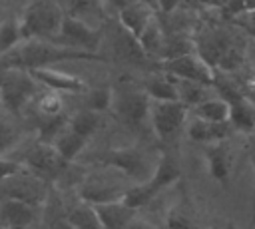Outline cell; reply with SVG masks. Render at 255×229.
Wrapping results in <instances>:
<instances>
[{
  "label": "cell",
  "mask_w": 255,
  "mask_h": 229,
  "mask_svg": "<svg viewBox=\"0 0 255 229\" xmlns=\"http://www.w3.org/2000/svg\"><path fill=\"white\" fill-rule=\"evenodd\" d=\"M18 20H20L22 40L28 38L54 40L64 20V12L54 0H32Z\"/></svg>",
  "instance_id": "5"
},
{
  "label": "cell",
  "mask_w": 255,
  "mask_h": 229,
  "mask_svg": "<svg viewBox=\"0 0 255 229\" xmlns=\"http://www.w3.org/2000/svg\"><path fill=\"white\" fill-rule=\"evenodd\" d=\"M114 54L126 62H137L141 64L143 60H147V56L143 54L139 42L135 36H131L120 22L116 26V34H114Z\"/></svg>",
  "instance_id": "19"
},
{
  "label": "cell",
  "mask_w": 255,
  "mask_h": 229,
  "mask_svg": "<svg viewBox=\"0 0 255 229\" xmlns=\"http://www.w3.org/2000/svg\"><path fill=\"white\" fill-rule=\"evenodd\" d=\"M94 209L104 229H126L128 223L135 217V209L126 205L122 199L108 203H94Z\"/></svg>",
  "instance_id": "16"
},
{
  "label": "cell",
  "mask_w": 255,
  "mask_h": 229,
  "mask_svg": "<svg viewBox=\"0 0 255 229\" xmlns=\"http://www.w3.org/2000/svg\"><path fill=\"white\" fill-rule=\"evenodd\" d=\"M36 112L40 117H52V115H62L64 114V102L60 98V94L56 92H38L36 98Z\"/></svg>",
  "instance_id": "29"
},
{
  "label": "cell",
  "mask_w": 255,
  "mask_h": 229,
  "mask_svg": "<svg viewBox=\"0 0 255 229\" xmlns=\"http://www.w3.org/2000/svg\"><path fill=\"white\" fill-rule=\"evenodd\" d=\"M4 74H6V68L0 64V84H2V80H4Z\"/></svg>",
  "instance_id": "41"
},
{
  "label": "cell",
  "mask_w": 255,
  "mask_h": 229,
  "mask_svg": "<svg viewBox=\"0 0 255 229\" xmlns=\"http://www.w3.org/2000/svg\"><path fill=\"white\" fill-rule=\"evenodd\" d=\"M195 112V117H201L205 121H215V123H221V121H229V104L223 100V98H207L203 100L201 104H197L193 108Z\"/></svg>",
  "instance_id": "26"
},
{
  "label": "cell",
  "mask_w": 255,
  "mask_h": 229,
  "mask_svg": "<svg viewBox=\"0 0 255 229\" xmlns=\"http://www.w3.org/2000/svg\"><path fill=\"white\" fill-rule=\"evenodd\" d=\"M149 96L143 92V88L135 86H120V90L112 88V106L110 112L114 117L126 125L131 131H139L145 127V121L149 119Z\"/></svg>",
  "instance_id": "4"
},
{
  "label": "cell",
  "mask_w": 255,
  "mask_h": 229,
  "mask_svg": "<svg viewBox=\"0 0 255 229\" xmlns=\"http://www.w3.org/2000/svg\"><path fill=\"white\" fill-rule=\"evenodd\" d=\"M205 155H207V167H209L211 177L215 181L227 185V181L231 177V167H233V153L227 147V143L225 141L207 143Z\"/></svg>",
  "instance_id": "15"
},
{
  "label": "cell",
  "mask_w": 255,
  "mask_h": 229,
  "mask_svg": "<svg viewBox=\"0 0 255 229\" xmlns=\"http://www.w3.org/2000/svg\"><path fill=\"white\" fill-rule=\"evenodd\" d=\"M94 161H98L104 167H114L120 169L126 177L135 179L137 183H143L151 177L149 171V161L145 153L137 147H114L106 149L98 155H94Z\"/></svg>",
  "instance_id": "7"
},
{
  "label": "cell",
  "mask_w": 255,
  "mask_h": 229,
  "mask_svg": "<svg viewBox=\"0 0 255 229\" xmlns=\"http://www.w3.org/2000/svg\"><path fill=\"white\" fill-rule=\"evenodd\" d=\"M0 229H2V227H0Z\"/></svg>",
  "instance_id": "46"
},
{
  "label": "cell",
  "mask_w": 255,
  "mask_h": 229,
  "mask_svg": "<svg viewBox=\"0 0 255 229\" xmlns=\"http://www.w3.org/2000/svg\"><path fill=\"white\" fill-rule=\"evenodd\" d=\"M66 217H68V221L72 223L74 229H104L94 205L88 203V201H80V203L72 205L68 209Z\"/></svg>",
  "instance_id": "25"
},
{
  "label": "cell",
  "mask_w": 255,
  "mask_h": 229,
  "mask_svg": "<svg viewBox=\"0 0 255 229\" xmlns=\"http://www.w3.org/2000/svg\"><path fill=\"white\" fill-rule=\"evenodd\" d=\"M38 209L32 203H26L16 197H4L0 201V227L12 229V227H28L34 225L38 219Z\"/></svg>",
  "instance_id": "13"
},
{
  "label": "cell",
  "mask_w": 255,
  "mask_h": 229,
  "mask_svg": "<svg viewBox=\"0 0 255 229\" xmlns=\"http://www.w3.org/2000/svg\"><path fill=\"white\" fill-rule=\"evenodd\" d=\"M128 189V187H126ZM126 189H120L114 183H102V181H86L80 187V199L88 203H108V201H118L126 193Z\"/></svg>",
  "instance_id": "20"
},
{
  "label": "cell",
  "mask_w": 255,
  "mask_h": 229,
  "mask_svg": "<svg viewBox=\"0 0 255 229\" xmlns=\"http://www.w3.org/2000/svg\"><path fill=\"white\" fill-rule=\"evenodd\" d=\"M137 42H139V46H141V50L147 58H159L161 60L163 46H165V30L159 24L157 16L145 26V30L139 34Z\"/></svg>",
  "instance_id": "21"
},
{
  "label": "cell",
  "mask_w": 255,
  "mask_h": 229,
  "mask_svg": "<svg viewBox=\"0 0 255 229\" xmlns=\"http://www.w3.org/2000/svg\"><path fill=\"white\" fill-rule=\"evenodd\" d=\"M110 2H112V4H114V6L118 8V10H120V8L128 6V4H129V2H133V0H110Z\"/></svg>",
  "instance_id": "40"
},
{
  "label": "cell",
  "mask_w": 255,
  "mask_h": 229,
  "mask_svg": "<svg viewBox=\"0 0 255 229\" xmlns=\"http://www.w3.org/2000/svg\"><path fill=\"white\" fill-rule=\"evenodd\" d=\"M48 229H74V227H72V223L68 221V217H66L64 213H58V215L50 217Z\"/></svg>",
  "instance_id": "36"
},
{
  "label": "cell",
  "mask_w": 255,
  "mask_h": 229,
  "mask_svg": "<svg viewBox=\"0 0 255 229\" xmlns=\"http://www.w3.org/2000/svg\"><path fill=\"white\" fill-rule=\"evenodd\" d=\"M28 72L34 76V80L40 84V88H46V90L56 92V94H72V96H78V94H84L88 90V84L80 76L54 70L52 66L34 68V70H28Z\"/></svg>",
  "instance_id": "12"
},
{
  "label": "cell",
  "mask_w": 255,
  "mask_h": 229,
  "mask_svg": "<svg viewBox=\"0 0 255 229\" xmlns=\"http://www.w3.org/2000/svg\"><path fill=\"white\" fill-rule=\"evenodd\" d=\"M22 169H24V167H22L20 161H16V159H8V157H4V155L0 153V181L12 177V175H16V173H20Z\"/></svg>",
  "instance_id": "34"
},
{
  "label": "cell",
  "mask_w": 255,
  "mask_h": 229,
  "mask_svg": "<svg viewBox=\"0 0 255 229\" xmlns=\"http://www.w3.org/2000/svg\"><path fill=\"white\" fill-rule=\"evenodd\" d=\"M12 229H32V225H28V227H12Z\"/></svg>",
  "instance_id": "42"
},
{
  "label": "cell",
  "mask_w": 255,
  "mask_h": 229,
  "mask_svg": "<svg viewBox=\"0 0 255 229\" xmlns=\"http://www.w3.org/2000/svg\"><path fill=\"white\" fill-rule=\"evenodd\" d=\"M217 2H219V6H221V4H223V2H225V0H217Z\"/></svg>",
  "instance_id": "44"
},
{
  "label": "cell",
  "mask_w": 255,
  "mask_h": 229,
  "mask_svg": "<svg viewBox=\"0 0 255 229\" xmlns=\"http://www.w3.org/2000/svg\"><path fill=\"white\" fill-rule=\"evenodd\" d=\"M2 18H4V16H2V14H0V22H2Z\"/></svg>",
  "instance_id": "45"
},
{
  "label": "cell",
  "mask_w": 255,
  "mask_h": 229,
  "mask_svg": "<svg viewBox=\"0 0 255 229\" xmlns=\"http://www.w3.org/2000/svg\"><path fill=\"white\" fill-rule=\"evenodd\" d=\"M143 92L149 96V100H177V90H175V82L169 74L161 72L151 76L145 84H143Z\"/></svg>",
  "instance_id": "27"
},
{
  "label": "cell",
  "mask_w": 255,
  "mask_h": 229,
  "mask_svg": "<svg viewBox=\"0 0 255 229\" xmlns=\"http://www.w3.org/2000/svg\"><path fill=\"white\" fill-rule=\"evenodd\" d=\"M86 104L84 108L96 110V112H110L112 106V88L110 86H100V88H88L86 92Z\"/></svg>",
  "instance_id": "30"
},
{
  "label": "cell",
  "mask_w": 255,
  "mask_h": 229,
  "mask_svg": "<svg viewBox=\"0 0 255 229\" xmlns=\"http://www.w3.org/2000/svg\"><path fill=\"white\" fill-rule=\"evenodd\" d=\"M22 42L20 20L16 16H6L0 22V54L12 50L16 44Z\"/></svg>",
  "instance_id": "28"
},
{
  "label": "cell",
  "mask_w": 255,
  "mask_h": 229,
  "mask_svg": "<svg viewBox=\"0 0 255 229\" xmlns=\"http://www.w3.org/2000/svg\"><path fill=\"white\" fill-rule=\"evenodd\" d=\"M241 20V26L251 34V36H255V10H251V12H247V14H243V16H239Z\"/></svg>",
  "instance_id": "38"
},
{
  "label": "cell",
  "mask_w": 255,
  "mask_h": 229,
  "mask_svg": "<svg viewBox=\"0 0 255 229\" xmlns=\"http://www.w3.org/2000/svg\"><path fill=\"white\" fill-rule=\"evenodd\" d=\"M165 229H201L191 217H187L179 209H171L165 215Z\"/></svg>",
  "instance_id": "32"
},
{
  "label": "cell",
  "mask_w": 255,
  "mask_h": 229,
  "mask_svg": "<svg viewBox=\"0 0 255 229\" xmlns=\"http://www.w3.org/2000/svg\"><path fill=\"white\" fill-rule=\"evenodd\" d=\"M153 4H155V10H157V12H161V14H171V12H175V10L183 4V0H153Z\"/></svg>",
  "instance_id": "35"
},
{
  "label": "cell",
  "mask_w": 255,
  "mask_h": 229,
  "mask_svg": "<svg viewBox=\"0 0 255 229\" xmlns=\"http://www.w3.org/2000/svg\"><path fill=\"white\" fill-rule=\"evenodd\" d=\"M159 68L173 78L193 80V82H201L207 86L213 84V76H215V70L197 52H187V54H181L175 58L161 60Z\"/></svg>",
  "instance_id": "11"
},
{
  "label": "cell",
  "mask_w": 255,
  "mask_h": 229,
  "mask_svg": "<svg viewBox=\"0 0 255 229\" xmlns=\"http://www.w3.org/2000/svg\"><path fill=\"white\" fill-rule=\"evenodd\" d=\"M54 42L68 46V48H76V50L98 52L100 42H102V30L88 26L78 16L64 14V20L60 24V30H58V36L54 38Z\"/></svg>",
  "instance_id": "10"
},
{
  "label": "cell",
  "mask_w": 255,
  "mask_h": 229,
  "mask_svg": "<svg viewBox=\"0 0 255 229\" xmlns=\"http://www.w3.org/2000/svg\"><path fill=\"white\" fill-rule=\"evenodd\" d=\"M233 127L229 121H205L201 117H193L187 125V133L191 139L201 141V143H215V141H225L231 135Z\"/></svg>",
  "instance_id": "17"
},
{
  "label": "cell",
  "mask_w": 255,
  "mask_h": 229,
  "mask_svg": "<svg viewBox=\"0 0 255 229\" xmlns=\"http://www.w3.org/2000/svg\"><path fill=\"white\" fill-rule=\"evenodd\" d=\"M20 163H22L24 171H28V173H32V175H36V177H40L44 181L56 179L70 165L58 153L54 143H48V141H36L26 151V155H24V159Z\"/></svg>",
  "instance_id": "8"
},
{
  "label": "cell",
  "mask_w": 255,
  "mask_h": 229,
  "mask_svg": "<svg viewBox=\"0 0 255 229\" xmlns=\"http://www.w3.org/2000/svg\"><path fill=\"white\" fill-rule=\"evenodd\" d=\"M173 82H175V90H177V100L181 104H185L187 108H195L203 100L211 98L209 94H211L213 88L207 86V84L193 82V80H181V78H173Z\"/></svg>",
  "instance_id": "23"
},
{
  "label": "cell",
  "mask_w": 255,
  "mask_h": 229,
  "mask_svg": "<svg viewBox=\"0 0 255 229\" xmlns=\"http://www.w3.org/2000/svg\"><path fill=\"white\" fill-rule=\"evenodd\" d=\"M126 229H155L151 223H147V221H143V219H137V217H133L129 223H128V227Z\"/></svg>",
  "instance_id": "39"
},
{
  "label": "cell",
  "mask_w": 255,
  "mask_h": 229,
  "mask_svg": "<svg viewBox=\"0 0 255 229\" xmlns=\"http://www.w3.org/2000/svg\"><path fill=\"white\" fill-rule=\"evenodd\" d=\"M86 145H88V139L82 137L80 133L72 131L70 127H66V129L54 139V147L58 149V153H60L68 163H72V161L86 149Z\"/></svg>",
  "instance_id": "24"
},
{
  "label": "cell",
  "mask_w": 255,
  "mask_h": 229,
  "mask_svg": "<svg viewBox=\"0 0 255 229\" xmlns=\"http://www.w3.org/2000/svg\"><path fill=\"white\" fill-rule=\"evenodd\" d=\"M98 52H86L62 46L54 40L44 38H28L16 44L12 50L0 54V64L4 68H18V70H34L52 66L66 60H100Z\"/></svg>",
  "instance_id": "1"
},
{
  "label": "cell",
  "mask_w": 255,
  "mask_h": 229,
  "mask_svg": "<svg viewBox=\"0 0 255 229\" xmlns=\"http://www.w3.org/2000/svg\"><path fill=\"white\" fill-rule=\"evenodd\" d=\"M221 10L229 18H239V16L255 10V0H225L221 4Z\"/></svg>",
  "instance_id": "33"
},
{
  "label": "cell",
  "mask_w": 255,
  "mask_h": 229,
  "mask_svg": "<svg viewBox=\"0 0 255 229\" xmlns=\"http://www.w3.org/2000/svg\"><path fill=\"white\" fill-rule=\"evenodd\" d=\"M102 121H104V114L102 112H96V110H90V108H82L72 117H68V127L72 131L80 133L82 137L90 139L102 127Z\"/></svg>",
  "instance_id": "22"
},
{
  "label": "cell",
  "mask_w": 255,
  "mask_h": 229,
  "mask_svg": "<svg viewBox=\"0 0 255 229\" xmlns=\"http://www.w3.org/2000/svg\"><path fill=\"white\" fill-rule=\"evenodd\" d=\"M195 52L215 70V72H225L231 74L245 62V48L243 44L231 36L229 32L223 30H209L205 32L197 44Z\"/></svg>",
  "instance_id": "2"
},
{
  "label": "cell",
  "mask_w": 255,
  "mask_h": 229,
  "mask_svg": "<svg viewBox=\"0 0 255 229\" xmlns=\"http://www.w3.org/2000/svg\"><path fill=\"white\" fill-rule=\"evenodd\" d=\"M18 135H20L18 133V127L10 119H6V117L0 115V153L8 151L18 141Z\"/></svg>",
  "instance_id": "31"
},
{
  "label": "cell",
  "mask_w": 255,
  "mask_h": 229,
  "mask_svg": "<svg viewBox=\"0 0 255 229\" xmlns=\"http://www.w3.org/2000/svg\"><path fill=\"white\" fill-rule=\"evenodd\" d=\"M187 106L179 100H151L149 121L155 135L163 141L171 139L187 119Z\"/></svg>",
  "instance_id": "9"
},
{
  "label": "cell",
  "mask_w": 255,
  "mask_h": 229,
  "mask_svg": "<svg viewBox=\"0 0 255 229\" xmlns=\"http://www.w3.org/2000/svg\"><path fill=\"white\" fill-rule=\"evenodd\" d=\"M179 175H181V169H179L177 159L173 155L163 153L153 167V175L143 183H135L133 187H128L126 193L122 195V201L126 205H129L131 209H139V207L147 205L159 191H163L165 187L175 183L179 179Z\"/></svg>",
  "instance_id": "3"
},
{
  "label": "cell",
  "mask_w": 255,
  "mask_h": 229,
  "mask_svg": "<svg viewBox=\"0 0 255 229\" xmlns=\"http://www.w3.org/2000/svg\"><path fill=\"white\" fill-rule=\"evenodd\" d=\"M145 2H149V4H151V6H155V4H153V0H145Z\"/></svg>",
  "instance_id": "43"
},
{
  "label": "cell",
  "mask_w": 255,
  "mask_h": 229,
  "mask_svg": "<svg viewBox=\"0 0 255 229\" xmlns=\"http://www.w3.org/2000/svg\"><path fill=\"white\" fill-rule=\"evenodd\" d=\"M253 135V143H251V163H253V199H251V225H255V131Z\"/></svg>",
  "instance_id": "37"
},
{
  "label": "cell",
  "mask_w": 255,
  "mask_h": 229,
  "mask_svg": "<svg viewBox=\"0 0 255 229\" xmlns=\"http://www.w3.org/2000/svg\"><path fill=\"white\" fill-rule=\"evenodd\" d=\"M229 123L233 129L243 133L255 131V104L247 100V96L229 102Z\"/></svg>",
  "instance_id": "18"
},
{
  "label": "cell",
  "mask_w": 255,
  "mask_h": 229,
  "mask_svg": "<svg viewBox=\"0 0 255 229\" xmlns=\"http://www.w3.org/2000/svg\"><path fill=\"white\" fill-rule=\"evenodd\" d=\"M38 88L40 84L28 70L6 68L4 80L0 84V102L10 114L18 115L36 98Z\"/></svg>",
  "instance_id": "6"
},
{
  "label": "cell",
  "mask_w": 255,
  "mask_h": 229,
  "mask_svg": "<svg viewBox=\"0 0 255 229\" xmlns=\"http://www.w3.org/2000/svg\"><path fill=\"white\" fill-rule=\"evenodd\" d=\"M155 18V6L145 0H133L118 10V22L135 38L145 30V26Z\"/></svg>",
  "instance_id": "14"
}]
</instances>
